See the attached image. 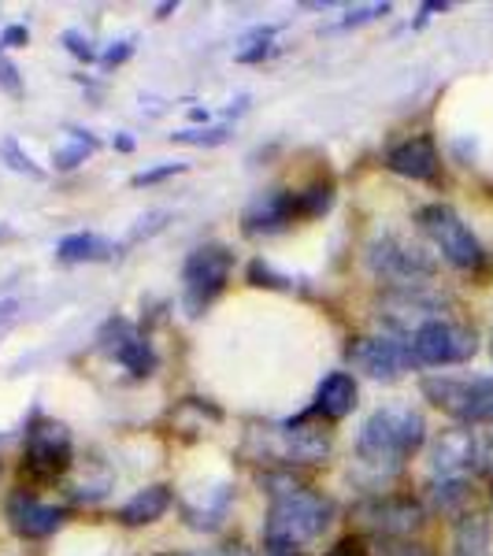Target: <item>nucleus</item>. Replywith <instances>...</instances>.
I'll use <instances>...</instances> for the list:
<instances>
[{
	"label": "nucleus",
	"mask_w": 493,
	"mask_h": 556,
	"mask_svg": "<svg viewBox=\"0 0 493 556\" xmlns=\"http://www.w3.org/2000/svg\"><path fill=\"white\" fill-rule=\"evenodd\" d=\"M267 493H271V513H267V549L293 553L298 545L312 542L330 527L334 505L323 497L319 490L293 482L286 475H271L267 479Z\"/></svg>",
	"instance_id": "f257e3e1"
},
{
	"label": "nucleus",
	"mask_w": 493,
	"mask_h": 556,
	"mask_svg": "<svg viewBox=\"0 0 493 556\" xmlns=\"http://www.w3.org/2000/svg\"><path fill=\"white\" fill-rule=\"evenodd\" d=\"M424 442H427L424 412L393 401V405H382L367 416L356 450H361V460L367 464H379V468L390 464V468H397V464H405L408 456L424 450Z\"/></svg>",
	"instance_id": "f03ea898"
},
{
	"label": "nucleus",
	"mask_w": 493,
	"mask_h": 556,
	"mask_svg": "<svg viewBox=\"0 0 493 556\" xmlns=\"http://www.w3.org/2000/svg\"><path fill=\"white\" fill-rule=\"evenodd\" d=\"M419 227L434 241V249L442 253L456 271H479L486 267V249L475 238V230L460 219V212H453L450 204H427L419 212Z\"/></svg>",
	"instance_id": "7ed1b4c3"
},
{
	"label": "nucleus",
	"mask_w": 493,
	"mask_h": 556,
	"mask_svg": "<svg viewBox=\"0 0 493 556\" xmlns=\"http://www.w3.org/2000/svg\"><path fill=\"white\" fill-rule=\"evenodd\" d=\"M367 267L390 290H412V286H427V278H434V260L397 235H382L367 245Z\"/></svg>",
	"instance_id": "20e7f679"
},
{
	"label": "nucleus",
	"mask_w": 493,
	"mask_h": 556,
	"mask_svg": "<svg viewBox=\"0 0 493 556\" xmlns=\"http://www.w3.org/2000/svg\"><path fill=\"white\" fill-rule=\"evenodd\" d=\"M230 271H235V256H230V249H223V245H201L186 256L182 293H186L190 316H201V312L227 290Z\"/></svg>",
	"instance_id": "39448f33"
},
{
	"label": "nucleus",
	"mask_w": 493,
	"mask_h": 556,
	"mask_svg": "<svg viewBox=\"0 0 493 556\" xmlns=\"http://www.w3.org/2000/svg\"><path fill=\"white\" fill-rule=\"evenodd\" d=\"M475 353H479V334L453 319H434L412 334V356L419 367L468 364Z\"/></svg>",
	"instance_id": "423d86ee"
},
{
	"label": "nucleus",
	"mask_w": 493,
	"mask_h": 556,
	"mask_svg": "<svg viewBox=\"0 0 493 556\" xmlns=\"http://www.w3.org/2000/svg\"><path fill=\"white\" fill-rule=\"evenodd\" d=\"M424 397L460 424H493V379H424Z\"/></svg>",
	"instance_id": "0eeeda50"
},
{
	"label": "nucleus",
	"mask_w": 493,
	"mask_h": 556,
	"mask_svg": "<svg viewBox=\"0 0 493 556\" xmlns=\"http://www.w3.org/2000/svg\"><path fill=\"white\" fill-rule=\"evenodd\" d=\"M379 319L387 327V334L408 338L416 334L419 327L442 319V298L427 290V286H412V290H390L387 298L379 301Z\"/></svg>",
	"instance_id": "6e6552de"
},
{
	"label": "nucleus",
	"mask_w": 493,
	"mask_h": 556,
	"mask_svg": "<svg viewBox=\"0 0 493 556\" xmlns=\"http://www.w3.org/2000/svg\"><path fill=\"white\" fill-rule=\"evenodd\" d=\"M349 361L361 367L371 379H401L405 371H412L416 356H412V342L397 334H379V338H361V342L349 345Z\"/></svg>",
	"instance_id": "1a4fd4ad"
},
{
	"label": "nucleus",
	"mask_w": 493,
	"mask_h": 556,
	"mask_svg": "<svg viewBox=\"0 0 493 556\" xmlns=\"http://www.w3.org/2000/svg\"><path fill=\"white\" fill-rule=\"evenodd\" d=\"M361 519L371 531L390 534V538H405L416 534L419 527L427 523V508L419 505L416 497H401V493H390V497H375L361 505Z\"/></svg>",
	"instance_id": "9d476101"
},
{
	"label": "nucleus",
	"mask_w": 493,
	"mask_h": 556,
	"mask_svg": "<svg viewBox=\"0 0 493 556\" xmlns=\"http://www.w3.org/2000/svg\"><path fill=\"white\" fill-rule=\"evenodd\" d=\"M67 464H71L67 430L60 424H49V419H38V424L30 427V438H26V468L34 475L52 479V475L67 471Z\"/></svg>",
	"instance_id": "9b49d317"
},
{
	"label": "nucleus",
	"mask_w": 493,
	"mask_h": 556,
	"mask_svg": "<svg viewBox=\"0 0 493 556\" xmlns=\"http://www.w3.org/2000/svg\"><path fill=\"white\" fill-rule=\"evenodd\" d=\"M475 464H479V438L468 427L442 430L430 445V471L442 475V479H460Z\"/></svg>",
	"instance_id": "f8f14e48"
},
{
	"label": "nucleus",
	"mask_w": 493,
	"mask_h": 556,
	"mask_svg": "<svg viewBox=\"0 0 493 556\" xmlns=\"http://www.w3.org/2000/svg\"><path fill=\"white\" fill-rule=\"evenodd\" d=\"M8 523H12V531L20 538H49L64 527V513L45 505L34 493L20 490L8 497Z\"/></svg>",
	"instance_id": "ddd939ff"
},
{
	"label": "nucleus",
	"mask_w": 493,
	"mask_h": 556,
	"mask_svg": "<svg viewBox=\"0 0 493 556\" xmlns=\"http://www.w3.org/2000/svg\"><path fill=\"white\" fill-rule=\"evenodd\" d=\"M387 167L393 175L412 178V182H438L442 156H438V149L430 138H408V141H401V146L390 149Z\"/></svg>",
	"instance_id": "4468645a"
},
{
	"label": "nucleus",
	"mask_w": 493,
	"mask_h": 556,
	"mask_svg": "<svg viewBox=\"0 0 493 556\" xmlns=\"http://www.w3.org/2000/svg\"><path fill=\"white\" fill-rule=\"evenodd\" d=\"M298 219V193L290 190H267L264 197H256L245 212V230L249 235H275L286 223Z\"/></svg>",
	"instance_id": "2eb2a0df"
},
{
	"label": "nucleus",
	"mask_w": 493,
	"mask_h": 556,
	"mask_svg": "<svg viewBox=\"0 0 493 556\" xmlns=\"http://www.w3.org/2000/svg\"><path fill=\"white\" fill-rule=\"evenodd\" d=\"M108 330H115V342H104L108 353L127 367L130 375H138V379L141 375H152V367H156V353H152V345L146 342V338H141L138 330L123 319H115Z\"/></svg>",
	"instance_id": "dca6fc26"
},
{
	"label": "nucleus",
	"mask_w": 493,
	"mask_h": 556,
	"mask_svg": "<svg viewBox=\"0 0 493 556\" xmlns=\"http://www.w3.org/2000/svg\"><path fill=\"white\" fill-rule=\"evenodd\" d=\"M356 408V379L349 371H334L319 382L316 390V412L327 419H345Z\"/></svg>",
	"instance_id": "f3484780"
},
{
	"label": "nucleus",
	"mask_w": 493,
	"mask_h": 556,
	"mask_svg": "<svg viewBox=\"0 0 493 556\" xmlns=\"http://www.w3.org/2000/svg\"><path fill=\"white\" fill-rule=\"evenodd\" d=\"M167 508H172V490H167V486H146V490L134 493L127 505L119 508V519L127 527H146V523H156Z\"/></svg>",
	"instance_id": "a211bd4d"
},
{
	"label": "nucleus",
	"mask_w": 493,
	"mask_h": 556,
	"mask_svg": "<svg viewBox=\"0 0 493 556\" xmlns=\"http://www.w3.org/2000/svg\"><path fill=\"white\" fill-rule=\"evenodd\" d=\"M282 434H286V456H293L301 464H319L330 453V434H323L316 427L290 424Z\"/></svg>",
	"instance_id": "6ab92c4d"
},
{
	"label": "nucleus",
	"mask_w": 493,
	"mask_h": 556,
	"mask_svg": "<svg viewBox=\"0 0 493 556\" xmlns=\"http://www.w3.org/2000/svg\"><path fill=\"white\" fill-rule=\"evenodd\" d=\"M115 253L112 241L97 238V235H71L56 245V256L64 264H97V260H108Z\"/></svg>",
	"instance_id": "aec40b11"
},
{
	"label": "nucleus",
	"mask_w": 493,
	"mask_h": 556,
	"mask_svg": "<svg viewBox=\"0 0 493 556\" xmlns=\"http://www.w3.org/2000/svg\"><path fill=\"white\" fill-rule=\"evenodd\" d=\"M456 549L460 556H486L490 549V523L482 516H460L456 523Z\"/></svg>",
	"instance_id": "412c9836"
},
{
	"label": "nucleus",
	"mask_w": 493,
	"mask_h": 556,
	"mask_svg": "<svg viewBox=\"0 0 493 556\" xmlns=\"http://www.w3.org/2000/svg\"><path fill=\"white\" fill-rule=\"evenodd\" d=\"M430 497H434L438 513H460V508L468 505V497H471V486L464 479H442V482H434Z\"/></svg>",
	"instance_id": "4be33fe9"
},
{
	"label": "nucleus",
	"mask_w": 493,
	"mask_h": 556,
	"mask_svg": "<svg viewBox=\"0 0 493 556\" xmlns=\"http://www.w3.org/2000/svg\"><path fill=\"white\" fill-rule=\"evenodd\" d=\"M67 138H71L67 146H64V149H56V156H52V160H56V167H64V172H67V167H78V164H83L89 152H97V138H93V134L71 130Z\"/></svg>",
	"instance_id": "5701e85b"
},
{
	"label": "nucleus",
	"mask_w": 493,
	"mask_h": 556,
	"mask_svg": "<svg viewBox=\"0 0 493 556\" xmlns=\"http://www.w3.org/2000/svg\"><path fill=\"white\" fill-rule=\"evenodd\" d=\"M330 204H334V186L330 182H316V186H308V190L298 193V215H308V219L323 215Z\"/></svg>",
	"instance_id": "b1692460"
},
{
	"label": "nucleus",
	"mask_w": 493,
	"mask_h": 556,
	"mask_svg": "<svg viewBox=\"0 0 493 556\" xmlns=\"http://www.w3.org/2000/svg\"><path fill=\"white\" fill-rule=\"evenodd\" d=\"M227 134H230L227 127H215V130H178L172 138L182 141V146H223Z\"/></svg>",
	"instance_id": "393cba45"
},
{
	"label": "nucleus",
	"mask_w": 493,
	"mask_h": 556,
	"mask_svg": "<svg viewBox=\"0 0 493 556\" xmlns=\"http://www.w3.org/2000/svg\"><path fill=\"white\" fill-rule=\"evenodd\" d=\"M249 278H253V286H271V290H290V278L275 275L271 267L264 264V260H253V267H249Z\"/></svg>",
	"instance_id": "a878e982"
},
{
	"label": "nucleus",
	"mask_w": 493,
	"mask_h": 556,
	"mask_svg": "<svg viewBox=\"0 0 493 556\" xmlns=\"http://www.w3.org/2000/svg\"><path fill=\"white\" fill-rule=\"evenodd\" d=\"M0 149H4L8 164H12L15 172H26V175L41 178V172H38V167H34V160H30V156H23V152H20V146H15V141H4V146H0Z\"/></svg>",
	"instance_id": "bb28decb"
},
{
	"label": "nucleus",
	"mask_w": 493,
	"mask_h": 556,
	"mask_svg": "<svg viewBox=\"0 0 493 556\" xmlns=\"http://www.w3.org/2000/svg\"><path fill=\"white\" fill-rule=\"evenodd\" d=\"M0 86H4L8 93H15V97L23 93V83H20V67H15L12 60L4 56V49H0Z\"/></svg>",
	"instance_id": "cd10ccee"
},
{
	"label": "nucleus",
	"mask_w": 493,
	"mask_h": 556,
	"mask_svg": "<svg viewBox=\"0 0 493 556\" xmlns=\"http://www.w3.org/2000/svg\"><path fill=\"white\" fill-rule=\"evenodd\" d=\"M182 172H186V164H164V167H152V172L134 175V186H152V182H164V178L182 175Z\"/></svg>",
	"instance_id": "c85d7f7f"
},
{
	"label": "nucleus",
	"mask_w": 493,
	"mask_h": 556,
	"mask_svg": "<svg viewBox=\"0 0 493 556\" xmlns=\"http://www.w3.org/2000/svg\"><path fill=\"white\" fill-rule=\"evenodd\" d=\"M64 45H67L71 52H75L78 60H86V64H89V60H97V49H93V45H89V41L83 38V34L67 30V34H64Z\"/></svg>",
	"instance_id": "c756f323"
},
{
	"label": "nucleus",
	"mask_w": 493,
	"mask_h": 556,
	"mask_svg": "<svg viewBox=\"0 0 493 556\" xmlns=\"http://www.w3.org/2000/svg\"><path fill=\"white\" fill-rule=\"evenodd\" d=\"M390 12V4H367V8H356V12H349L342 26H356V23H371L375 15H387Z\"/></svg>",
	"instance_id": "7c9ffc66"
},
{
	"label": "nucleus",
	"mask_w": 493,
	"mask_h": 556,
	"mask_svg": "<svg viewBox=\"0 0 493 556\" xmlns=\"http://www.w3.org/2000/svg\"><path fill=\"white\" fill-rule=\"evenodd\" d=\"M26 41H30V34H26V26H8L4 38H0V45H4V49H23Z\"/></svg>",
	"instance_id": "2f4dec72"
},
{
	"label": "nucleus",
	"mask_w": 493,
	"mask_h": 556,
	"mask_svg": "<svg viewBox=\"0 0 493 556\" xmlns=\"http://www.w3.org/2000/svg\"><path fill=\"white\" fill-rule=\"evenodd\" d=\"M130 49H134V41H119V49L104 52V64H119V60H127Z\"/></svg>",
	"instance_id": "473e14b6"
},
{
	"label": "nucleus",
	"mask_w": 493,
	"mask_h": 556,
	"mask_svg": "<svg viewBox=\"0 0 493 556\" xmlns=\"http://www.w3.org/2000/svg\"><path fill=\"white\" fill-rule=\"evenodd\" d=\"M271 556H293V553H286V549H271Z\"/></svg>",
	"instance_id": "72a5a7b5"
},
{
	"label": "nucleus",
	"mask_w": 493,
	"mask_h": 556,
	"mask_svg": "<svg viewBox=\"0 0 493 556\" xmlns=\"http://www.w3.org/2000/svg\"><path fill=\"white\" fill-rule=\"evenodd\" d=\"M490 497H493V493H490Z\"/></svg>",
	"instance_id": "f704fd0d"
}]
</instances>
